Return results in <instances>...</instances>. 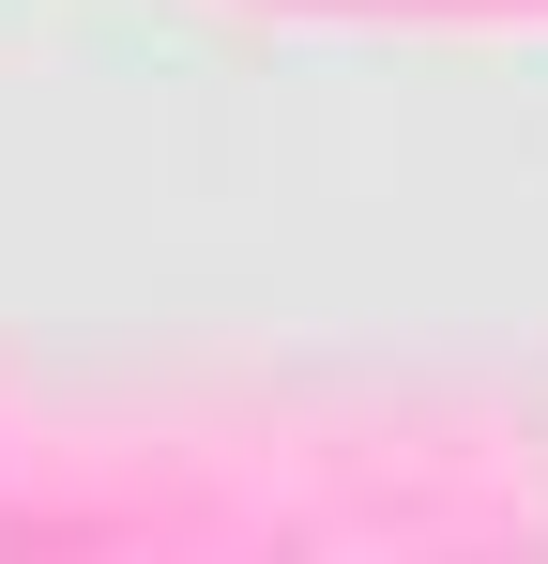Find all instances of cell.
I'll list each match as a JSON object with an SVG mask.
<instances>
[]
</instances>
